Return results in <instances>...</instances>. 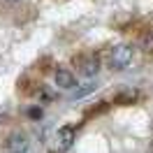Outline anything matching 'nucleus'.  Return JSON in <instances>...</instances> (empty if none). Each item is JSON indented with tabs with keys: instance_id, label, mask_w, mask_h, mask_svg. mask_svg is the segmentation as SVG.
<instances>
[{
	"instance_id": "nucleus-1",
	"label": "nucleus",
	"mask_w": 153,
	"mask_h": 153,
	"mask_svg": "<svg viewBox=\"0 0 153 153\" xmlns=\"http://www.w3.org/2000/svg\"><path fill=\"white\" fill-rule=\"evenodd\" d=\"M132 60H134V47L132 44H118V47H114L109 51L107 65L111 70H125V67H130Z\"/></svg>"
},
{
	"instance_id": "nucleus-2",
	"label": "nucleus",
	"mask_w": 153,
	"mask_h": 153,
	"mask_svg": "<svg viewBox=\"0 0 153 153\" xmlns=\"http://www.w3.org/2000/svg\"><path fill=\"white\" fill-rule=\"evenodd\" d=\"M72 142H74V128H60L56 132V137H53V144H51V151L53 153H65L70 146H72Z\"/></svg>"
},
{
	"instance_id": "nucleus-3",
	"label": "nucleus",
	"mask_w": 153,
	"mask_h": 153,
	"mask_svg": "<svg viewBox=\"0 0 153 153\" xmlns=\"http://www.w3.org/2000/svg\"><path fill=\"white\" fill-rule=\"evenodd\" d=\"M74 65L84 76H93V74H97V70H100V60H97V56H93V53H86V56H76Z\"/></svg>"
},
{
	"instance_id": "nucleus-4",
	"label": "nucleus",
	"mask_w": 153,
	"mask_h": 153,
	"mask_svg": "<svg viewBox=\"0 0 153 153\" xmlns=\"http://www.w3.org/2000/svg\"><path fill=\"white\" fill-rule=\"evenodd\" d=\"M5 149L7 153H26L28 149V139L23 132H12L7 139H5Z\"/></svg>"
},
{
	"instance_id": "nucleus-5",
	"label": "nucleus",
	"mask_w": 153,
	"mask_h": 153,
	"mask_svg": "<svg viewBox=\"0 0 153 153\" xmlns=\"http://www.w3.org/2000/svg\"><path fill=\"white\" fill-rule=\"evenodd\" d=\"M53 81H56L58 88L67 91V88L74 86V74H72L70 70H65V67H60V70H56V72H53Z\"/></svg>"
},
{
	"instance_id": "nucleus-6",
	"label": "nucleus",
	"mask_w": 153,
	"mask_h": 153,
	"mask_svg": "<svg viewBox=\"0 0 153 153\" xmlns=\"http://www.w3.org/2000/svg\"><path fill=\"white\" fill-rule=\"evenodd\" d=\"M91 91H95V84H84V86L74 93V97H84V95H88Z\"/></svg>"
}]
</instances>
